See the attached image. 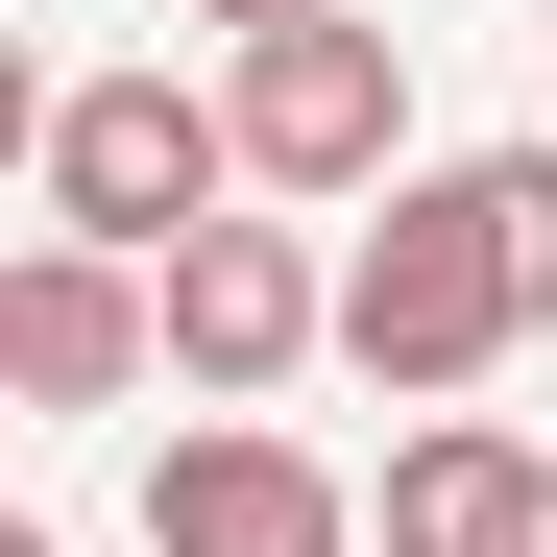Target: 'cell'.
Listing matches in <instances>:
<instances>
[{
    "label": "cell",
    "instance_id": "cell-7",
    "mask_svg": "<svg viewBox=\"0 0 557 557\" xmlns=\"http://www.w3.org/2000/svg\"><path fill=\"white\" fill-rule=\"evenodd\" d=\"M533 485H557L533 436L436 412V436H388V509H363V533H388V557H509V533H533Z\"/></svg>",
    "mask_w": 557,
    "mask_h": 557
},
{
    "label": "cell",
    "instance_id": "cell-5",
    "mask_svg": "<svg viewBox=\"0 0 557 557\" xmlns=\"http://www.w3.org/2000/svg\"><path fill=\"white\" fill-rule=\"evenodd\" d=\"M146 557H363V485L315 436H267V412H195L146 460Z\"/></svg>",
    "mask_w": 557,
    "mask_h": 557
},
{
    "label": "cell",
    "instance_id": "cell-4",
    "mask_svg": "<svg viewBox=\"0 0 557 557\" xmlns=\"http://www.w3.org/2000/svg\"><path fill=\"white\" fill-rule=\"evenodd\" d=\"M146 292H170V388H195V412H267V388L339 339V267H315L292 219H195Z\"/></svg>",
    "mask_w": 557,
    "mask_h": 557
},
{
    "label": "cell",
    "instance_id": "cell-3",
    "mask_svg": "<svg viewBox=\"0 0 557 557\" xmlns=\"http://www.w3.org/2000/svg\"><path fill=\"white\" fill-rule=\"evenodd\" d=\"M219 122H243V195H412V49L363 0L292 49H219Z\"/></svg>",
    "mask_w": 557,
    "mask_h": 557
},
{
    "label": "cell",
    "instance_id": "cell-11",
    "mask_svg": "<svg viewBox=\"0 0 557 557\" xmlns=\"http://www.w3.org/2000/svg\"><path fill=\"white\" fill-rule=\"evenodd\" d=\"M0 557H73V533H0Z\"/></svg>",
    "mask_w": 557,
    "mask_h": 557
},
{
    "label": "cell",
    "instance_id": "cell-6",
    "mask_svg": "<svg viewBox=\"0 0 557 557\" xmlns=\"http://www.w3.org/2000/svg\"><path fill=\"white\" fill-rule=\"evenodd\" d=\"M146 363H170L146 267H98V243H25V267H0V388H25V412H122Z\"/></svg>",
    "mask_w": 557,
    "mask_h": 557
},
{
    "label": "cell",
    "instance_id": "cell-2",
    "mask_svg": "<svg viewBox=\"0 0 557 557\" xmlns=\"http://www.w3.org/2000/svg\"><path fill=\"white\" fill-rule=\"evenodd\" d=\"M509 339H533V315H509V219H485V170H412V195L339 243V363L436 412V388H485Z\"/></svg>",
    "mask_w": 557,
    "mask_h": 557
},
{
    "label": "cell",
    "instance_id": "cell-10",
    "mask_svg": "<svg viewBox=\"0 0 557 557\" xmlns=\"http://www.w3.org/2000/svg\"><path fill=\"white\" fill-rule=\"evenodd\" d=\"M509 557H557V485H533V533H509Z\"/></svg>",
    "mask_w": 557,
    "mask_h": 557
},
{
    "label": "cell",
    "instance_id": "cell-1",
    "mask_svg": "<svg viewBox=\"0 0 557 557\" xmlns=\"http://www.w3.org/2000/svg\"><path fill=\"white\" fill-rule=\"evenodd\" d=\"M25 170H49V243H98V267H170L195 219H243V122L195 73H49Z\"/></svg>",
    "mask_w": 557,
    "mask_h": 557
},
{
    "label": "cell",
    "instance_id": "cell-9",
    "mask_svg": "<svg viewBox=\"0 0 557 557\" xmlns=\"http://www.w3.org/2000/svg\"><path fill=\"white\" fill-rule=\"evenodd\" d=\"M195 25H219V49H292V25H339V0H195Z\"/></svg>",
    "mask_w": 557,
    "mask_h": 557
},
{
    "label": "cell",
    "instance_id": "cell-12",
    "mask_svg": "<svg viewBox=\"0 0 557 557\" xmlns=\"http://www.w3.org/2000/svg\"><path fill=\"white\" fill-rule=\"evenodd\" d=\"M533 98H557V49H533Z\"/></svg>",
    "mask_w": 557,
    "mask_h": 557
},
{
    "label": "cell",
    "instance_id": "cell-8",
    "mask_svg": "<svg viewBox=\"0 0 557 557\" xmlns=\"http://www.w3.org/2000/svg\"><path fill=\"white\" fill-rule=\"evenodd\" d=\"M485 219H509V315L557 339V122H533V146H485Z\"/></svg>",
    "mask_w": 557,
    "mask_h": 557
}]
</instances>
